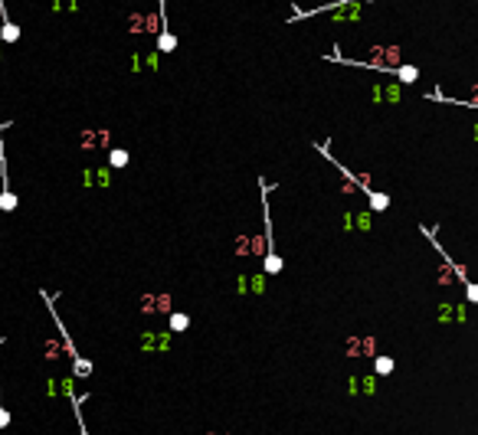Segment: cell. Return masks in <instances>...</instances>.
Masks as SVG:
<instances>
[{
	"mask_svg": "<svg viewBox=\"0 0 478 435\" xmlns=\"http://www.w3.org/2000/svg\"><path fill=\"white\" fill-rule=\"evenodd\" d=\"M75 370H79V373H89V370H92V363H85V360H75Z\"/></svg>",
	"mask_w": 478,
	"mask_h": 435,
	"instance_id": "8",
	"label": "cell"
},
{
	"mask_svg": "<svg viewBox=\"0 0 478 435\" xmlns=\"http://www.w3.org/2000/svg\"><path fill=\"white\" fill-rule=\"evenodd\" d=\"M170 327H174V330H184V327H187V314H174V317H170Z\"/></svg>",
	"mask_w": 478,
	"mask_h": 435,
	"instance_id": "4",
	"label": "cell"
},
{
	"mask_svg": "<svg viewBox=\"0 0 478 435\" xmlns=\"http://www.w3.org/2000/svg\"><path fill=\"white\" fill-rule=\"evenodd\" d=\"M400 79L413 82V79H416V69H410V66H406V69H400Z\"/></svg>",
	"mask_w": 478,
	"mask_h": 435,
	"instance_id": "7",
	"label": "cell"
},
{
	"mask_svg": "<svg viewBox=\"0 0 478 435\" xmlns=\"http://www.w3.org/2000/svg\"><path fill=\"white\" fill-rule=\"evenodd\" d=\"M386 203H390V197H383V193H380V197L373 193V197H370V206H373V210H383Z\"/></svg>",
	"mask_w": 478,
	"mask_h": 435,
	"instance_id": "2",
	"label": "cell"
},
{
	"mask_svg": "<svg viewBox=\"0 0 478 435\" xmlns=\"http://www.w3.org/2000/svg\"><path fill=\"white\" fill-rule=\"evenodd\" d=\"M266 268H269V272H279V268H282V259H275V255H269Z\"/></svg>",
	"mask_w": 478,
	"mask_h": 435,
	"instance_id": "6",
	"label": "cell"
},
{
	"mask_svg": "<svg viewBox=\"0 0 478 435\" xmlns=\"http://www.w3.org/2000/svg\"><path fill=\"white\" fill-rule=\"evenodd\" d=\"M468 295H472V301H478V288H475V285L468 288Z\"/></svg>",
	"mask_w": 478,
	"mask_h": 435,
	"instance_id": "9",
	"label": "cell"
},
{
	"mask_svg": "<svg viewBox=\"0 0 478 435\" xmlns=\"http://www.w3.org/2000/svg\"><path fill=\"white\" fill-rule=\"evenodd\" d=\"M0 36H4V43H17L20 39V30L10 23V17H7V10H4V0H0Z\"/></svg>",
	"mask_w": 478,
	"mask_h": 435,
	"instance_id": "1",
	"label": "cell"
},
{
	"mask_svg": "<svg viewBox=\"0 0 478 435\" xmlns=\"http://www.w3.org/2000/svg\"><path fill=\"white\" fill-rule=\"evenodd\" d=\"M390 370H393V360H390V357H380V360H377V373H390Z\"/></svg>",
	"mask_w": 478,
	"mask_h": 435,
	"instance_id": "5",
	"label": "cell"
},
{
	"mask_svg": "<svg viewBox=\"0 0 478 435\" xmlns=\"http://www.w3.org/2000/svg\"><path fill=\"white\" fill-rule=\"evenodd\" d=\"M112 164L115 167H124V164H128V154H124V151H112Z\"/></svg>",
	"mask_w": 478,
	"mask_h": 435,
	"instance_id": "3",
	"label": "cell"
}]
</instances>
